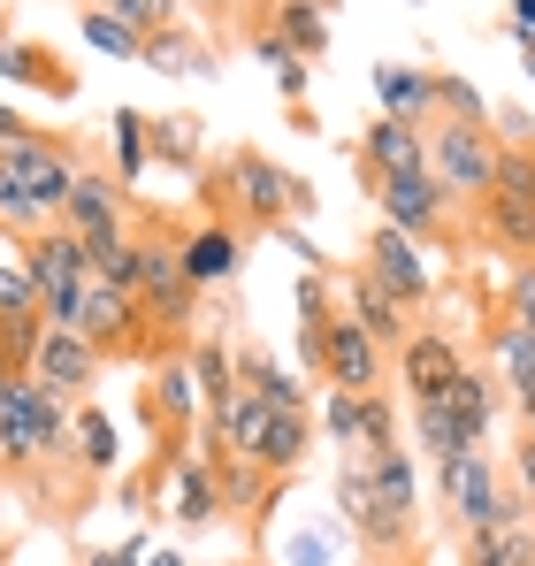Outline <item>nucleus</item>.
I'll use <instances>...</instances> for the list:
<instances>
[{
	"instance_id": "f257e3e1",
	"label": "nucleus",
	"mask_w": 535,
	"mask_h": 566,
	"mask_svg": "<svg viewBox=\"0 0 535 566\" xmlns=\"http://www.w3.org/2000/svg\"><path fill=\"white\" fill-rule=\"evenodd\" d=\"M54 452H70V406L54 390H39L31 376H8V390H0V460L39 468Z\"/></svg>"
},
{
	"instance_id": "f03ea898",
	"label": "nucleus",
	"mask_w": 535,
	"mask_h": 566,
	"mask_svg": "<svg viewBox=\"0 0 535 566\" xmlns=\"http://www.w3.org/2000/svg\"><path fill=\"white\" fill-rule=\"evenodd\" d=\"M421 169H429V185L451 199H482L490 191V177H497V138L482 130V123H429L421 130Z\"/></svg>"
},
{
	"instance_id": "7ed1b4c3",
	"label": "nucleus",
	"mask_w": 535,
	"mask_h": 566,
	"mask_svg": "<svg viewBox=\"0 0 535 566\" xmlns=\"http://www.w3.org/2000/svg\"><path fill=\"white\" fill-rule=\"evenodd\" d=\"M482 214H490L497 245L535 261V146H497V177L482 191Z\"/></svg>"
},
{
	"instance_id": "20e7f679",
	"label": "nucleus",
	"mask_w": 535,
	"mask_h": 566,
	"mask_svg": "<svg viewBox=\"0 0 535 566\" xmlns=\"http://www.w3.org/2000/svg\"><path fill=\"white\" fill-rule=\"evenodd\" d=\"M23 261H31V283H39L46 322L62 329V322H70V306H77V291H85V276H92L85 238H77V230H62V222H46L39 238H23Z\"/></svg>"
},
{
	"instance_id": "39448f33",
	"label": "nucleus",
	"mask_w": 535,
	"mask_h": 566,
	"mask_svg": "<svg viewBox=\"0 0 535 566\" xmlns=\"http://www.w3.org/2000/svg\"><path fill=\"white\" fill-rule=\"evenodd\" d=\"M322 437L345 444V460H375L398 444V406L390 390H329L322 398Z\"/></svg>"
},
{
	"instance_id": "423d86ee",
	"label": "nucleus",
	"mask_w": 535,
	"mask_h": 566,
	"mask_svg": "<svg viewBox=\"0 0 535 566\" xmlns=\"http://www.w3.org/2000/svg\"><path fill=\"white\" fill-rule=\"evenodd\" d=\"M99 368H107V353H99L92 337L54 329V322H46V337H39V353H31V368H23V376L39 382V390H54L62 406H85L92 382H99Z\"/></svg>"
},
{
	"instance_id": "0eeeda50",
	"label": "nucleus",
	"mask_w": 535,
	"mask_h": 566,
	"mask_svg": "<svg viewBox=\"0 0 535 566\" xmlns=\"http://www.w3.org/2000/svg\"><path fill=\"white\" fill-rule=\"evenodd\" d=\"M62 329L92 337L99 353H123V345H138V329H146V306H138V291H115V283L85 276V291H77V306H70V322H62Z\"/></svg>"
},
{
	"instance_id": "6e6552de",
	"label": "nucleus",
	"mask_w": 535,
	"mask_h": 566,
	"mask_svg": "<svg viewBox=\"0 0 535 566\" xmlns=\"http://www.w3.org/2000/svg\"><path fill=\"white\" fill-rule=\"evenodd\" d=\"M437 490H444V505H451V521L459 528H482L497 505H505V482H497V460L474 444V452H444L437 460Z\"/></svg>"
},
{
	"instance_id": "1a4fd4ad",
	"label": "nucleus",
	"mask_w": 535,
	"mask_h": 566,
	"mask_svg": "<svg viewBox=\"0 0 535 566\" xmlns=\"http://www.w3.org/2000/svg\"><path fill=\"white\" fill-rule=\"evenodd\" d=\"M359 269L382 283L390 298H406V306H421V298L437 291V261H429V245L406 238V230H390V222L367 238V261H359Z\"/></svg>"
},
{
	"instance_id": "9d476101",
	"label": "nucleus",
	"mask_w": 535,
	"mask_h": 566,
	"mask_svg": "<svg viewBox=\"0 0 535 566\" xmlns=\"http://www.w3.org/2000/svg\"><path fill=\"white\" fill-rule=\"evenodd\" d=\"M138 306H154L169 329L199 322V291L183 283V253L169 238H138Z\"/></svg>"
},
{
	"instance_id": "9b49d317",
	"label": "nucleus",
	"mask_w": 535,
	"mask_h": 566,
	"mask_svg": "<svg viewBox=\"0 0 535 566\" xmlns=\"http://www.w3.org/2000/svg\"><path fill=\"white\" fill-rule=\"evenodd\" d=\"M0 169H8V177H23V185L39 191V207L62 222V199H70V185H77V161H70V146H62V138L31 130V138H15V146L0 154Z\"/></svg>"
},
{
	"instance_id": "f8f14e48",
	"label": "nucleus",
	"mask_w": 535,
	"mask_h": 566,
	"mask_svg": "<svg viewBox=\"0 0 535 566\" xmlns=\"http://www.w3.org/2000/svg\"><path fill=\"white\" fill-rule=\"evenodd\" d=\"M322 376H329V390H390L382 382V345L345 314L322 322Z\"/></svg>"
},
{
	"instance_id": "ddd939ff",
	"label": "nucleus",
	"mask_w": 535,
	"mask_h": 566,
	"mask_svg": "<svg viewBox=\"0 0 535 566\" xmlns=\"http://www.w3.org/2000/svg\"><path fill=\"white\" fill-rule=\"evenodd\" d=\"M528 559H535V505L505 490V505L482 528H466V559L459 566H528Z\"/></svg>"
},
{
	"instance_id": "4468645a",
	"label": "nucleus",
	"mask_w": 535,
	"mask_h": 566,
	"mask_svg": "<svg viewBox=\"0 0 535 566\" xmlns=\"http://www.w3.org/2000/svg\"><path fill=\"white\" fill-rule=\"evenodd\" d=\"M466 368V353L451 345L444 329H413L406 345H398V382H406V406H421V398H444L451 382Z\"/></svg>"
},
{
	"instance_id": "2eb2a0df",
	"label": "nucleus",
	"mask_w": 535,
	"mask_h": 566,
	"mask_svg": "<svg viewBox=\"0 0 535 566\" xmlns=\"http://www.w3.org/2000/svg\"><path fill=\"white\" fill-rule=\"evenodd\" d=\"M337 314H345V322H359V329H367L382 353H398V345L413 337V329H406V298H390L382 283L367 276V269L337 276Z\"/></svg>"
},
{
	"instance_id": "dca6fc26",
	"label": "nucleus",
	"mask_w": 535,
	"mask_h": 566,
	"mask_svg": "<svg viewBox=\"0 0 535 566\" xmlns=\"http://www.w3.org/2000/svg\"><path fill=\"white\" fill-rule=\"evenodd\" d=\"M222 191H230V199H238L253 222H283V214H291V191H298V177H283L268 154H230Z\"/></svg>"
},
{
	"instance_id": "f3484780",
	"label": "nucleus",
	"mask_w": 535,
	"mask_h": 566,
	"mask_svg": "<svg viewBox=\"0 0 535 566\" xmlns=\"http://www.w3.org/2000/svg\"><path fill=\"white\" fill-rule=\"evenodd\" d=\"M62 230H77V238L130 230V191L115 185V177H99V169H77V185L62 199Z\"/></svg>"
},
{
	"instance_id": "a211bd4d",
	"label": "nucleus",
	"mask_w": 535,
	"mask_h": 566,
	"mask_svg": "<svg viewBox=\"0 0 535 566\" xmlns=\"http://www.w3.org/2000/svg\"><path fill=\"white\" fill-rule=\"evenodd\" d=\"M375 199H382V222H390V230H406V238H421V245H429V230L444 222V191L429 185V169L375 177Z\"/></svg>"
},
{
	"instance_id": "6ab92c4d",
	"label": "nucleus",
	"mask_w": 535,
	"mask_h": 566,
	"mask_svg": "<svg viewBox=\"0 0 535 566\" xmlns=\"http://www.w3.org/2000/svg\"><path fill=\"white\" fill-rule=\"evenodd\" d=\"M183 253V283L207 298V291H222V283H238V269H245V238L230 230V222H207L191 245H177Z\"/></svg>"
},
{
	"instance_id": "aec40b11",
	"label": "nucleus",
	"mask_w": 535,
	"mask_h": 566,
	"mask_svg": "<svg viewBox=\"0 0 535 566\" xmlns=\"http://www.w3.org/2000/svg\"><path fill=\"white\" fill-rule=\"evenodd\" d=\"M375 99H382V115H390V123H413V130H429V123H437V70L382 62V70H375Z\"/></svg>"
},
{
	"instance_id": "412c9836",
	"label": "nucleus",
	"mask_w": 535,
	"mask_h": 566,
	"mask_svg": "<svg viewBox=\"0 0 535 566\" xmlns=\"http://www.w3.org/2000/svg\"><path fill=\"white\" fill-rule=\"evenodd\" d=\"M490 353H497V382H505V398L521 406V429H535V337L505 314V322L490 329Z\"/></svg>"
},
{
	"instance_id": "4be33fe9",
	"label": "nucleus",
	"mask_w": 535,
	"mask_h": 566,
	"mask_svg": "<svg viewBox=\"0 0 535 566\" xmlns=\"http://www.w3.org/2000/svg\"><path fill=\"white\" fill-rule=\"evenodd\" d=\"M306 452H314V421H306V413H261V429H253V444H245V460L261 474H275V482L298 468Z\"/></svg>"
},
{
	"instance_id": "5701e85b",
	"label": "nucleus",
	"mask_w": 535,
	"mask_h": 566,
	"mask_svg": "<svg viewBox=\"0 0 535 566\" xmlns=\"http://www.w3.org/2000/svg\"><path fill=\"white\" fill-rule=\"evenodd\" d=\"M444 413L459 429V444H490V429H497V376L459 368V382L444 390Z\"/></svg>"
},
{
	"instance_id": "b1692460",
	"label": "nucleus",
	"mask_w": 535,
	"mask_h": 566,
	"mask_svg": "<svg viewBox=\"0 0 535 566\" xmlns=\"http://www.w3.org/2000/svg\"><path fill=\"white\" fill-rule=\"evenodd\" d=\"M359 169H367V177H406V169H421V130L375 115L367 138H359Z\"/></svg>"
},
{
	"instance_id": "393cba45",
	"label": "nucleus",
	"mask_w": 535,
	"mask_h": 566,
	"mask_svg": "<svg viewBox=\"0 0 535 566\" xmlns=\"http://www.w3.org/2000/svg\"><path fill=\"white\" fill-rule=\"evenodd\" d=\"M238 390L261 398L268 413H306V382L291 376L275 353H238Z\"/></svg>"
},
{
	"instance_id": "a878e982",
	"label": "nucleus",
	"mask_w": 535,
	"mask_h": 566,
	"mask_svg": "<svg viewBox=\"0 0 535 566\" xmlns=\"http://www.w3.org/2000/svg\"><path fill=\"white\" fill-rule=\"evenodd\" d=\"M0 85H31V93H46V99H70V93H77V77H70L54 54L23 46V39H0Z\"/></svg>"
},
{
	"instance_id": "bb28decb",
	"label": "nucleus",
	"mask_w": 535,
	"mask_h": 566,
	"mask_svg": "<svg viewBox=\"0 0 535 566\" xmlns=\"http://www.w3.org/2000/svg\"><path fill=\"white\" fill-rule=\"evenodd\" d=\"M70 452H77V468H92V474L123 468V437H115V421H107L99 406H70Z\"/></svg>"
},
{
	"instance_id": "cd10ccee",
	"label": "nucleus",
	"mask_w": 535,
	"mask_h": 566,
	"mask_svg": "<svg viewBox=\"0 0 535 566\" xmlns=\"http://www.w3.org/2000/svg\"><path fill=\"white\" fill-rule=\"evenodd\" d=\"M177 513L183 528H214L222 521V490H214V468L207 460H177Z\"/></svg>"
},
{
	"instance_id": "c85d7f7f",
	"label": "nucleus",
	"mask_w": 535,
	"mask_h": 566,
	"mask_svg": "<svg viewBox=\"0 0 535 566\" xmlns=\"http://www.w3.org/2000/svg\"><path fill=\"white\" fill-rule=\"evenodd\" d=\"M367 474H375V497H382L390 513H406V521H413V505H421L413 452H406V444H390V452H375V460H367Z\"/></svg>"
},
{
	"instance_id": "c756f323",
	"label": "nucleus",
	"mask_w": 535,
	"mask_h": 566,
	"mask_svg": "<svg viewBox=\"0 0 535 566\" xmlns=\"http://www.w3.org/2000/svg\"><path fill=\"white\" fill-rule=\"evenodd\" d=\"M207 468H214V490H222V513H245V521H261L268 505V482H275V474H261L253 468V460H207Z\"/></svg>"
},
{
	"instance_id": "7c9ffc66",
	"label": "nucleus",
	"mask_w": 535,
	"mask_h": 566,
	"mask_svg": "<svg viewBox=\"0 0 535 566\" xmlns=\"http://www.w3.org/2000/svg\"><path fill=\"white\" fill-rule=\"evenodd\" d=\"M268 31H275V39H283V46H291V54H298V62H314V54H322V46H329V15H322V8H314V0H283V8H275V23H268Z\"/></svg>"
},
{
	"instance_id": "2f4dec72",
	"label": "nucleus",
	"mask_w": 535,
	"mask_h": 566,
	"mask_svg": "<svg viewBox=\"0 0 535 566\" xmlns=\"http://www.w3.org/2000/svg\"><path fill=\"white\" fill-rule=\"evenodd\" d=\"M154 169V138H146V115L138 107H115V185H138Z\"/></svg>"
},
{
	"instance_id": "473e14b6",
	"label": "nucleus",
	"mask_w": 535,
	"mask_h": 566,
	"mask_svg": "<svg viewBox=\"0 0 535 566\" xmlns=\"http://www.w3.org/2000/svg\"><path fill=\"white\" fill-rule=\"evenodd\" d=\"M77 39H85L92 54H115V62H138V54H146V31H130V23H123V15H107V8H85Z\"/></svg>"
},
{
	"instance_id": "72a5a7b5",
	"label": "nucleus",
	"mask_w": 535,
	"mask_h": 566,
	"mask_svg": "<svg viewBox=\"0 0 535 566\" xmlns=\"http://www.w3.org/2000/svg\"><path fill=\"white\" fill-rule=\"evenodd\" d=\"M138 62H154V70H183V77H199V70H207L214 54H207V46H199V39L183 31V23H161V31L146 39V54H138Z\"/></svg>"
},
{
	"instance_id": "f704fd0d",
	"label": "nucleus",
	"mask_w": 535,
	"mask_h": 566,
	"mask_svg": "<svg viewBox=\"0 0 535 566\" xmlns=\"http://www.w3.org/2000/svg\"><path fill=\"white\" fill-rule=\"evenodd\" d=\"M345 559V521H314L283 536V566H337Z\"/></svg>"
},
{
	"instance_id": "c9c22d12",
	"label": "nucleus",
	"mask_w": 535,
	"mask_h": 566,
	"mask_svg": "<svg viewBox=\"0 0 535 566\" xmlns=\"http://www.w3.org/2000/svg\"><path fill=\"white\" fill-rule=\"evenodd\" d=\"M46 222H54V214L39 207V191L23 185V177H8V169H0V230H8V238H39Z\"/></svg>"
},
{
	"instance_id": "e433bc0d",
	"label": "nucleus",
	"mask_w": 535,
	"mask_h": 566,
	"mask_svg": "<svg viewBox=\"0 0 535 566\" xmlns=\"http://www.w3.org/2000/svg\"><path fill=\"white\" fill-rule=\"evenodd\" d=\"M39 306V283H31V261H23V245L0 230V314H31ZM46 314V306H39Z\"/></svg>"
},
{
	"instance_id": "4c0bfd02",
	"label": "nucleus",
	"mask_w": 535,
	"mask_h": 566,
	"mask_svg": "<svg viewBox=\"0 0 535 566\" xmlns=\"http://www.w3.org/2000/svg\"><path fill=\"white\" fill-rule=\"evenodd\" d=\"M183 368H191V382H199V413H207V406H222V398L238 390V360H230L222 345H191V360H183Z\"/></svg>"
},
{
	"instance_id": "58836bf2",
	"label": "nucleus",
	"mask_w": 535,
	"mask_h": 566,
	"mask_svg": "<svg viewBox=\"0 0 535 566\" xmlns=\"http://www.w3.org/2000/svg\"><path fill=\"white\" fill-rule=\"evenodd\" d=\"M191 413H199V382H191V368H183V360H169V368L154 376V421L183 429Z\"/></svg>"
},
{
	"instance_id": "ea45409f",
	"label": "nucleus",
	"mask_w": 535,
	"mask_h": 566,
	"mask_svg": "<svg viewBox=\"0 0 535 566\" xmlns=\"http://www.w3.org/2000/svg\"><path fill=\"white\" fill-rule=\"evenodd\" d=\"M39 337H46V314H39V306H31V314H0V368L23 376L31 353H39Z\"/></svg>"
},
{
	"instance_id": "a19ab883",
	"label": "nucleus",
	"mask_w": 535,
	"mask_h": 566,
	"mask_svg": "<svg viewBox=\"0 0 535 566\" xmlns=\"http://www.w3.org/2000/svg\"><path fill=\"white\" fill-rule=\"evenodd\" d=\"M146 138H154V161H177V169L199 161V146H191V123H183V115H169V123H154V115H146Z\"/></svg>"
},
{
	"instance_id": "79ce46f5",
	"label": "nucleus",
	"mask_w": 535,
	"mask_h": 566,
	"mask_svg": "<svg viewBox=\"0 0 535 566\" xmlns=\"http://www.w3.org/2000/svg\"><path fill=\"white\" fill-rule=\"evenodd\" d=\"M437 115H444V123H482V115H490V99L474 93L466 77H437Z\"/></svg>"
},
{
	"instance_id": "37998d69",
	"label": "nucleus",
	"mask_w": 535,
	"mask_h": 566,
	"mask_svg": "<svg viewBox=\"0 0 535 566\" xmlns=\"http://www.w3.org/2000/svg\"><path fill=\"white\" fill-rule=\"evenodd\" d=\"M298 314H306V322H329V314H337V291H329L322 269H306V276H298Z\"/></svg>"
},
{
	"instance_id": "c03bdc74",
	"label": "nucleus",
	"mask_w": 535,
	"mask_h": 566,
	"mask_svg": "<svg viewBox=\"0 0 535 566\" xmlns=\"http://www.w3.org/2000/svg\"><path fill=\"white\" fill-rule=\"evenodd\" d=\"M161 23H183V0H130V31H161Z\"/></svg>"
},
{
	"instance_id": "a18cd8bd",
	"label": "nucleus",
	"mask_w": 535,
	"mask_h": 566,
	"mask_svg": "<svg viewBox=\"0 0 535 566\" xmlns=\"http://www.w3.org/2000/svg\"><path fill=\"white\" fill-rule=\"evenodd\" d=\"M513 322L535 337V261H521V269H513Z\"/></svg>"
},
{
	"instance_id": "49530a36",
	"label": "nucleus",
	"mask_w": 535,
	"mask_h": 566,
	"mask_svg": "<svg viewBox=\"0 0 535 566\" xmlns=\"http://www.w3.org/2000/svg\"><path fill=\"white\" fill-rule=\"evenodd\" d=\"M306 70H314V62H298V54H283V62H275V93H283V99H306V85H314Z\"/></svg>"
},
{
	"instance_id": "de8ad7c7",
	"label": "nucleus",
	"mask_w": 535,
	"mask_h": 566,
	"mask_svg": "<svg viewBox=\"0 0 535 566\" xmlns=\"http://www.w3.org/2000/svg\"><path fill=\"white\" fill-rule=\"evenodd\" d=\"M513 482H521V497L535 505V429H521V444H513Z\"/></svg>"
},
{
	"instance_id": "09e8293b",
	"label": "nucleus",
	"mask_w": 535,
	"mask_h": 566,
	"mask_svg": "<svg viewBox=\"0 0 535 566\" xmlns=\"http://www.w3.org/2000/svg\"><path fill=\"white\" fill-rule=\"evenodd\" d=\"M505 31H513V46H528L535 39V0H513V8H505Z\"/></svg>"
},
{
	"instance_id": "8fccbe9b",
	"label": "nucleus",
	"mask_w": 535,
	"mask_h": 566,
	"mask_svg": "<svg viewBox=\"0 0 535 566\" xmlns=\"http://www.w3.org/2000/svg\"><path fill=\"white\" fill-rule=\"evenodd\" d=\"M146 559V544L130 536V544H115V552H85V566H138Z\"/></svg>"
},
{
	"instance_id": "3c124183",
	"label": "nucleus",
	"mask_w": 535,
	"mask_h": 566,
	"mask_svg": "<svg viewBox=\"0 0 535 566\" xmlns=\"http://www.w3.org/2000/svg\"><path fill=\"white\" fill-rule=\"evenodd\" d=\"M298 368H322V322H298Z\"/></svg>"
},
{
	"instance_id": "603ef678",
	"label": "nucleus",
	"mask_w": 535,
	"mask_h": 566,
	"mask_svg": "<svg viewBox=\"0 0 535 566\" xmlns=\"http://www.w3.org/2000/svg\"><path fill=\"white\" fill-rule=\"evenodd\" d=\"M497 123H505V146H535V123H528V115H521V107H505Z\"/></svg>"
},
{
	"instance_id": "864d4df0",
	"label": "nucleus",
	"mask_w": 535,
	"mask_h": 566,
	"mask_svg": "<svg viewBox=\"0 0 535 566\" xmlns=\"http://www.w3.org/2000/svg\"><path fill=\"white\" fill-rule=\"evenodd\" d=\"M15 138H31V123H23V115H15V107H8V99H0V154H8V146H15Z\"/></svg>"
},
{
	"instance_id": "5fc2aeb1",
	"label": "nucleus",
	"mask_w": 535,
	"mask_h": 566,
	"mask_svg": "<svg viewBox=\"0 0 535 566\" xmlns=\"http://www.w3.org/2000/svg\"><path fill=\"white\" fill-rule=\"evenodd\" d=\"M253 54H261V70H275V62H283V54H291V46H283V39H275V31H253Z\"/></svg>"
},
{
	"instance_id": "6e6d98bb",
	"label": "nucleus",
	"mask_w": 535,
	"mask_h": 566,
	"mask_svg": "<svg viewBox=\"0 0 535 566\" xmlns=\"http://www.w3.org/2000/svg\"><path fill=\"white\" fill-rule=\"evenodd\" d=\"M275 230H283V222H275ZM283 245H291V253H298L306 269H322V245H314V238H298V230H283Z\"/></svg>"
},
{
	"instance_id": "4d7b16f0",
	"label": "nucleus",
	"mask_w": 535,
	"mask_h": 566,
	"mask_svg": "<svg viewBox=\"0 0 535 566\" xmlns=\"http://www.w3.org/2000/svg\"><path fill=\"white\" fill-rule=\"evenodd\" d=\"M138 566H191V559H183V552H169V544H161V552H146V559H138Z\"/></svg>"
},
{
	"instance_id": "13d9d810",
	"label": "nucleus",
	"mask_w": 535,
	"mask_h": 566,
	"mask_svg": "<svg viewBox=\"0 0 535 566\" xmlns=\"http://www.w3.org/2000/svg\"><path fill=\"white\" fill-rule=\"evenodd\" d=\"M521 62H528V85H535V39H528V46H521Z\"/></svg>"
},
{
	"instance_id": "bf43d9fd",
	"label": "nucleus",
	"mask_w": 535,
	"mask_h": 566,
	"mask_svg": "<svg viewBox=\"0 0 535 566\" xmlns=\"http://www.w3.org/2000/svg\"><path fill=\"white\" fill-rule=\"evenodd\" d=\"M191 8H230V0H191Z\"/></svg>"
},
{
	"instance_id": "052dcab7",
	"label": "nucleus",
	"mask_w": 535,
	"mask_h": 566,
	"mask_svg": "<svg viewBox=\"0 0 535 566\" xmlns=\"http://www.w3.org/2000/svg\"><path fill=\"white\" fill-rule=\"evenodd\" d=\"M367 566H398V559H367Z\"/></svg>"
},
{
	"instance_id": "680f3d73",
	"label": "nucleus",
	"mask_w": 535,
	"mask_h": 566,
	"mask_svg": "<svg viewBox=\"0 0 535 566\" xmlns=\"http://www.w3.org/2000/svg\"><path fill=\"white\" fill-rule=\"evenodd\" d=\"M0 390H8V368H0Z\"/></svg>"
},
{
	"instance_id": "e2e57ef3",
	"label": "nucleus",
	"mask_w": 535,
	"mask_h": 566,
	"mask_svg": "<svg viewBox=\"0 0 535 566\" xmlns=\"http://www.w3.org/2000/svg\"><path fill=\"white\" fill-rule=\"evenodd\" d=\"M528 566H535V559H528Z\"/></svg>"
}]
</instances>
